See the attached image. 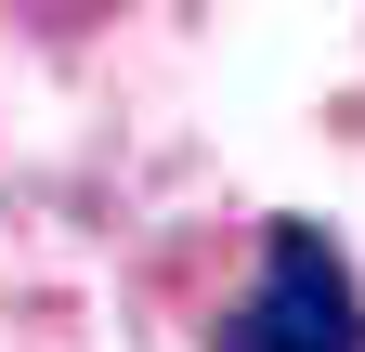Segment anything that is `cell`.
Returning <instances> with one entry per match:
<instances>
[{"instance_id": "obj_1", "label": "cell", "mask_w": 365, "mask_h": 352, "mask_svg": "<svg viewBox=\"0 0 365 352\" xmlns=\"http://www.w3.org/2000/svg\"><path fill=\"white\" fill-rule=\"evenodd\" d=\"M209 352H365V274L327 222H261V274L222 300Z\"/></svg>"}]
</instances>
